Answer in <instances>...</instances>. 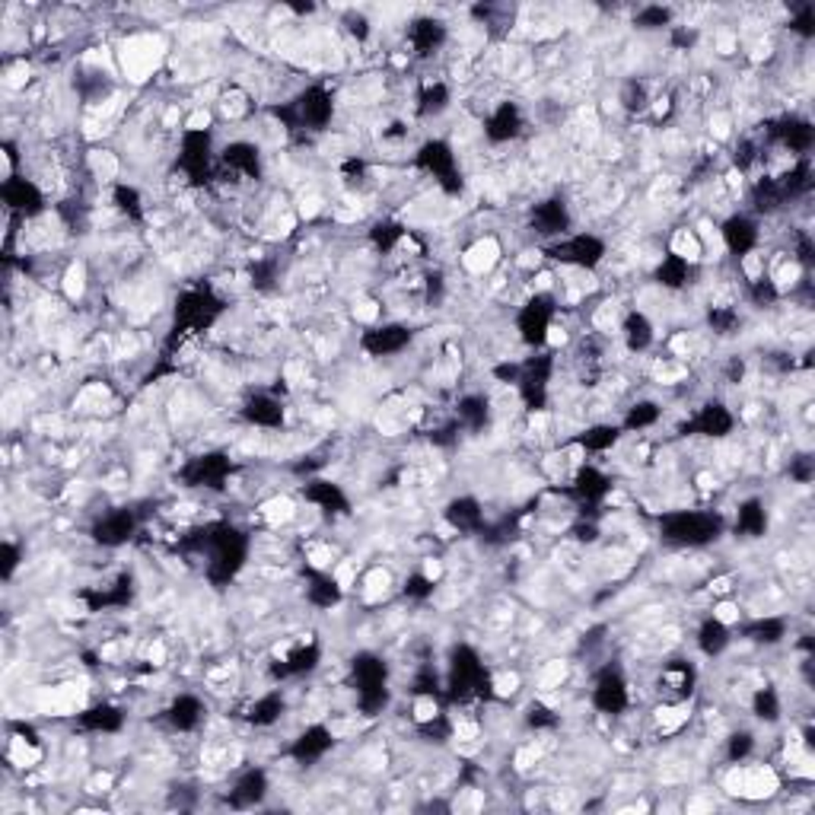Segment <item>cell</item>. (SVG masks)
I'll use <instances>...</instances> for the list:
<instances>
[{
  "mask_svg": "<svg viewBox=\"0 0 815 815\" xmlns=\"http://www.w3.org/2000/svg\"><path fill=\"white\" fill-rule=\"evenodd\" d=\"M447 519H449V523H453L459 532H474V529L481 526V507L472 501V497H459V501L449 503Z\"/></svg>",
  "mask_w": 815,
  "mask_h": 815,
  "instance_id": "cb8c5ba5",
  "label": "cell"
},
{
  "mask_svg": "<svg viewBox=\"0 0 815 815\" xmlns=\"http://www.w3.org/2000/svg\"><path fill=\"white\" fill-rule=\"evenodd\" d=\"M4 201H7V210L20 214L22 220L45 210L42 189H39L32 179H20V175H7V179H4Z\"/></svg>",
  "mask_w": 815,
  "mask_h": 815,
  "instance_id": "5b68a950",
  "label": "cell"
},
{
  "mask_svg": "<svg viewBox=\"0 0 815 815\" xmlns=\"http://www.w3.org/2000/svg\"><path fill=\"white\" fill-rule=\"evenodd\" d=\"M519 128H523V115H519V109H516L513 102H501L494 112L488 115V121H484V134H488L494 144L513 140L516 134H519Z\"/></svg>",
  "mask_w": 815,
  "mask_h": 815,
  "instance_id": "4fadbf2b",
  "label": "cell"
},
{
  "mask_svg": "<svg viewBox=\"0 0 815 815\" xmlns=\"http://www.w3.org/2000/svg\"><path fill=\"white\" fill-rule=\"evenodd\" d=\"M532 226H536L542 236H564L567 226H571V214H567L564 201L551 198V201L536 204V210H532Z\"/></svg>",
  "mask_w": 815,
  "mask_h": 815,
  "instance_id": "7c38bea8",
  "label": "cell"
},
{
  "mask_svg": "<svg viewBox=\"0 0 815 815\" xmlns=\"http://www.w3.org/2000/svg\"><path fill=\"white\" fill-rule=\"evenodd\" d=\"M459 418L465 427H481L488 421V398L484 395H468L459 402Z\"/></svg>",
  "mask_w": 815,
  "mask_h": 815,
  "instance_id": "836d02e7",
  "label": "cell"
},
{
  "mask_svg": "<svg viewBox=\"0 0 815 815\" xmlns=\"http://www.w3.org/2000/svg\"><path fill=\"white\" fill-rule=\"evenodd\" d=\"M293 109H297V121H300L303 128H313V131H322V128L332 121V115H335V105H332V96H328L325 86H309V90L293 102Z\"/></svg>",
  "mask_w": 815,
  "mask_h": 815,
  "instance_id": "8992f818",
  "label": "cell"
},
{
  "mask_svg": "<svg viewBox=\"0 0 815 815\" xmlns=\"http://www.w3.org/2000/svg\"><path fill=\"white\" fill-rule=\"evenodd\" d=\"M245 421L255 427H280L284 424V404L271 395H255L245 404Z\"/></svg>",
  "mask_w": 815,
  "mask_h": 815,
  "instance_id": "ac0fdd59",
  "label": "cell"
},
{
  "mask_svg": "<svg viewBox=\"0 0 815 815\" xmlns=\"http://www.w3.org/2000/svg\"><path fill=\"white\" fill-rule=\"evenodd\" d=\"M319 647H300V650H293L290 656L284 660V666H280V672L284 676H303V672H313L315 666H319Z\"/></svg>",
  "mask_w": 815,
  "mask_h": 815,
  "instance_id": "f546056e",
  "label": "cell"
},
{
  "mask_svg": "<svg viewBox=\"0 0 815 815\" xmlns=\"http://www.w3.org/2000/svg\"><path fill=\"white\" fill-rule=\"evenodd\" d=\"M408 39H412V45H414V51H418V55H430V51H437L439 45H443V39H447V26H443L439 20H430V16H424V20H418L412 26Z\"/></svg>",
  "mask_w": 815,
  "mask_h": 815,
  "instance_id": "ffe728a7",
  "label": "cell"
},
{
  "mask_svg": "<svg viewBox=\"0 0 815 815\" xmlns=\"http://www.w3.org/2000/svg\"><path fill=\"white\" fill-rule=\"evenodd\" d=\"M169 723L175 726V730H195L198 723H201V717H204V704L198 701L195 695H179L173 701V707H169Z\"/></svg>",
  "mask_w": 815,
  "mask_h": 815,
  "instance_id": "44dd1931",
  "label": "cell"
},
{
  "mask_svg": "<svg viewBox=\"0 0 815 815\" xmlns=\"http://www.w3.org/2000/svg\"><path fill=\"white\" fill-rule=\"evenodd\" d=\"M303 494H306L309 503H315V507L325 509V513H344V509H348V497H344V491L338 488V484H332V481H309L306 488H303Z\"/></svg>",
  "mask_w": 815,
  "mask_h": 815,
  "instance_id": "e0dca14e",
  "label": "cell"
},
{
  "mask_svg": "<svg viewBox=\"0 0 815 815\" xmlns=\"http://www.w3.org/2000/svg\"><path fill=\"white\" fill-rule=\"evenodd\" d=\"M516 328H519V338H523L529 348H542V344L548 341L551 332H554V303H551L548 297L529 300L523 309H519Z\"/></svg>",
  "mask_w": 815,
  "mask_h": 815,
  "instance_id": "3957f363",
  "label": "cell"
},
{
  "mask_svg": "<svg viewBox=\"0 0 815 815\" xmlns=\"http://www.w3.org/2000/svg\"><path fill=\"white\" fill-rule=\"evenodd\" d=\"M402 236H404V230H402V226H395V224H379L376 230H373V239H376V245H379V249H385V252H389L395 243H402Z\"/></svg>",
  "mask_w": 815,
  "mask_h": 815,
  "instance_id": "f35d334b",
  "label": "cell"
},
{
  "mask_svg": "<svg viewBox=\"0 0 815 815\" xmlns=\"http://www.w3.org/2000/svg\"><path fill=\"white\" fill-rule=\"evenodd\" d=\"M134 536V513L131 509H115V513H105L96 526H93V538L105 548H119L128 538Z\"/></svg>",
  "mask_w": 815,
  "mask_h": 815,
  "instance_id": "9c48e42d",
  "label": "cell"
},
{
  "mask_svg": "<svg viewBox=\"0 0 815 815\" xmlns=\"http://www.w3.org/2000/svg\"><path fill=\"white\" fill-rule=\"evenodd\" d=\"M752 749H755L752 732H732V736H730V758L732 761L749 758V752H752Z\"/></svg>",
  "mask_w": 815,
  "mask_h": 815,
  "instance_id": "74e56055",
  "label": "cell"
},
{
  "mask_svg": "<svg viewBox=\"0 0 815 815\" xmlns=\"http://www.w3.org/2000/svg\"><path fill=\"white\" fill-rule=\"evenodd\" d=\"M265 796H268V777H265V771L252 767V771H245L243 777L233 784L230 802H233V806H258V802L265 800Z\"/></svg>",
  "mask_w": 815,
  "mask_h": 815,
  "instance_id": "9a60e30c",
  "label": "cell"
},
{
  "mask_svg": "<svg viewBox=\"0 0 815 815\" xmlns=\"http://www.w3.org/2000/svg\"><path fill=\"white\" fill-rule=\"evenodd\" d=\"M449 109V90L443 84H430L424 86V93H421V102H418V112L424 115V119H430V115H439Z\"/></svg>",
  "mask_w": 815,
  "mask_h": 815,
  "instance_id": "4dcf8cb0",
  "label": "cell"
},
{
  "mask_svg": "<svg viewBox=\"0 0 815 815\" xmlns=\"http://www.w3.org/2000/svg\"><path fill=\"white\" fill-rule=\"evenodd\" d=\"M615 443H618V427H612V424H596V427H589V430H583V437H580V447H583L586 453H606V449H612Z\"/></svg>",
  "mask_w": 815,
  "mask_h": 815,
  "instance_id": "4316f807",
  "label": "cell"
},
{
  "mask_svg": "<svg viewBox=\"0 0 815 815\" xmlns=\"http://www.w3.org/2000/svg\"><path fill=\"white\" fill-rule=\"evenodd\" d=\"M746 634L752 637L755 643L774 647V643H781L784 634H787V621H784V618H761V621H755V625L749 627Z\"/></svg>",
  "mask_w": 815,
  "mask_h": 815,
  "instance_id": "f1b7e54d",
  "label": "cell"
},
{
  "mask_svg": "<svg viewBox=\"0 0 815 815\" xmlns=\"http://www.w3.org/2000/svg\"><path fill=\"white\" fill-rule=\"evenodd\" d=\"M418 163H421L424 173H430L433 179H437L439 185H447L449 191H456L462 185V182H456V175H459V163H456L453 146H449L447 140H427V144L421 146Z\"/></svg>",
  "mask_w": 815,
  "mask_h": 815,
  "instance_id": "277c9868",
  "label": "cell"
},
{
  "mask_svg": "<svg viewBox=\"0 0 815 815\" xmlns=\"http://www.w3.org/2000/svg\"><path fill=\"white\" fill-rule=\"evenodd\" d=\"M551 258H558L564 265L573 268H596L606 258V243L592 233H573V236H564L558 243L551 245Z\"/></svg>",
  "mask_w": 815,
  "mask_h": 815,
  "instance_id": "7a4b0ae2",
  "label": "cell"
},
{
  "mask_svg": "<svg viewBox=\"0 0 815 815\" xmlns=\"http://www.w3.org/2000/svg\"><path fill=\"white\" fill-rule=\"evenodd\" d=\"M360 344H363V350L373 357H392V354H402V350L412 344V332L404 325H379V328L363 332Z\"/></svg>",
  "mask_w": 815,
  "mask_h": 815,
  "instance_id": "52a82bcc",
  "label": "cell"
},
{
  "mask_svg": "<svg viewBox=\"0 0 815 815\" xmlns=\"http://www.w3.org/2000/svg\"><path fill=\"white\" fill-rule=\"evenodd\" d=\"M723 523L713 513H697V509H678V513L662 516V538L676 545H707L720 536Z\"/></svg>",
  "mask_w": 815,
  "mask_h": 815,
  "instance_id": "6da1fadb",
  "label": "cell"
},
{
  "mask_svg": "<svg viewBox=\"0 0 815 815\" xmlns=\"http://www.w3.org/2000/svg\"><path fill=\"white\" fill-rule=\"evenodd\" d=\"M730 625L726 621H720L717 615L713 618H707L701 627H697V647H701L704 656H720L726 647H730Z\"/></svg>",
  "mask_w": 815,
  "mask_h": 815,
  "instance_id": "d6986e66",
  "label": "cell"
},
{
  "mask_svg": "<svg viewBox=\"0 0 815 815\" xmlns=\"http://www.w3.org/2000/svg\"><path fill=\"white\" fill-rule=\"evenodd\" d=\"M332 739H335V736H332V730H328V726H309V730L303 732L297 742H293L290 755L297 761H303V765H306V761H319L322 755L332 749Z\"/></svg>",
  "mask_w": 815,
  "mask_h": 815,
  "instance_id": "5bb4252c",
  "label": "cell"
},
{
  "mask_svg": "<svg viewBox=\"0 0 815 815\" xmlns=\"http://www.w3.org/2000/svg\"><path fill=\"white\" fill-rule=\"evenodd\" d=\"M573 491L580 497H586V501H592V497H602L608 491V478L602 472H596V468H580L577 481H573Z\"/></svg>",
  "mask_w": 815,
  "mask_h": 815,
  "instance_id": "1f68e13d",
  "label": "cell"
},
{
  "mask_svg": "<svg viewBox=\"0 0 815 815\" xmlns=\"http://www.w3.org/2000/svg\"><path fill=\"white\" fill-rule=\"evenodd\" d=\"M404 592L414 596V599H427V596H433V580L424 577V573H414V577H408V583H404Z\"/></svg>",
  "mask_w": 815,
  "mask_h": 815,
  "instance_id": "ab89813d",
  "label": "cell"
},
{
  "mask_svg": "<svg viewBox=\"0 0 815 815\" xmlns=\"http://www.w3.org/2000/svg\"><path fill=\"white\" fill-rule=\"evenodd\" d=\"M767 529V513L765 507H761L758 501H749L739 507V516H736V532H742V536L749 538H758L765 536Z\"/></svg>",
  "mask_w": 815,
  "mask_h": 815,
  "instance_id": "603a6c76",
  "label": "cell"
},
{
  "mask_svg": "<svg viewBox=\"0 0 815 815\" xmlns=\"http://www.w3.org/2000/svg\"><path fill=\"white\" fill-rule=\"evenodd\" d=\"M736 427V418L726 412V404L720 402H707L695 418L688 421L685 430L688 433H701V437H726V433Z\"/></svg>",
  "mask_w": 815,
  "mask_h": 815,
  "instance_id": "ba28073f",
  "label": "cell"
},
{
  "mask_svg": "<svg viewBox=\"0 0 815 815\" xmlns=\"http://www.w3.org/2000/svg\"><path fill=\"white\" fill-rule=\"evenodd\" d=\"M592 704L602 713H621L627 707V685L618 672H602L596 688H592Z\"/></svg>",
  "mask_w": 815,
  "mask_h": 815,
  "instance_id": "8fae6325",
  "label": "cell"
},
{
  "mask_svg": "<svg viewBox=\"0 0 815 815\" xmlns=\"http://www.w3.org/2000/svg\"><path fill=\"white\" fill-rule=\"evenodd\" d=\"M621 335H625L627 350L641 354V350H647L653 344V325H650V319L643 313H631L625 319V325H621Z\"/></svg>",
  "mask_w": 815,
  "mask_h": 815,
  "instance_id": "7402d4cb",
  "label": "cell"
},
{
  "mask_svg": "<svg viewBox=\"0 0 815 815\" xmlns=\"http://www.w3.org/2000/svg\"><path fill=\"white\" fill-rule=\"evenodd\" d=\"M720 236H723L726 249L732 255H749L758 245V224L746 214H732L723 224V230H720Z\"/></svg>",
  "mask_w": 815,
  "mask_h": 815,
  "instance_id": "30bf717a",
  "label": "cell"
},
{
  "mask_svg": "<svg viewBox=\"0 0 815 815\" xmlns=\"http://www.w3.org/2000/svg\"><path fill=\"white\" fill-rule=\"evenodd\" d=\"M688 274H691V261H685V258H678V255H669L660 265V280L666 287H682L685 280H688Z\"/></svg>",
  "mask_w": 815,
  "mask_h": 815,
  "instance_id": "e575fe53",
  "label": "cell"
},
{
  "mask_svg": "<svg viewBox=\"0 0 815 815\" xmlns=\"http://www.w3.org/2000/svg\"><path fill=\"white\" fill-rule=\"evenodd\" d=\"M80 723L96 732H115L121 726V711L119 707H109V704H96V707L80 713Z\"/></svg>",
  "mask_w": 815,
  "mask_h": 815,
  "instance_id": "d4e9b609",
  "label": "cell"
},
{
  "mask_svg": "<svg viewBox=\"0 0 815 815\" xmlns=\"http://www.w3.org/2000/svg\"><path fill=\"white\" fill-rule=\"evenodd\" d=\"M660 408H656L653 402H641V404H634L631 412H627V421H625V427L627 430H643V427H650V424H656L660 421Z\"/></svg>",
  "mask_w": 815,
  "mask_h": 815,
  "instance_id": "d590c367",
  "label": "cell"
},
{
  "mask_svg": "<svg viewBox=\"0 0 815 815\" xmlns=\"http://www.w3.org/2000/svg\"><path fill=\"white\" fill-rule=\"evenodd\" d=\"M280 713H284V697H280V695H265V697H258V701L249 707V720H252L255 726H271V723H278Z\"/></svg>",
  "mask_w": 815,
  "mask_h": 815,
  "instance_id": "83f0119b",
  "label": "cell"
},
{
  "mask_svg": "<svg viewBox=\"0 0 815 815\" xmlns=\"http://www.w3.org/2000/svg\"><path fill=\"white\" fill-rule=\"evenodd\" d=\"M0 558H4V580H10L16 573V567H20V551H16V545L4 542V548H0Z\"/></svg>",
  "mask_w": 815,
  "mask_h": 815,
  "instance_id": "60d3db41",
  "label": "cell"
},
{
  "mask_svg": "<svg viewBox=\"0 0 815 815\" xmlns=\"http://www.w3.org/2000/svg\"><path fill=\"white\" fill-rule=\"evenodd\" d=\"M752 711H755V717L767 720V723L781 720V697H777V691H774V688H758V691H755Z\"/></svg>",
  "mask_w": 815,
  "mask_h": 815,
  "instance_id": "d6a6232c",
  "label": "cell"
},
{
  "mask_svg": "<svg viewBox=\"0 0 815 815\" xmlns=\"http://www.w3.org/2000/svg\"><path fill=\"white\" fill-rule=\"evenodd\" d=\"M230 472V462H226V456H201V459H195L189 465V472H185V481L189 484H208V488H217L220 481H224V474Z\"/></svg>",
  "mask_w": 815,
  "mask_h": 815,
  "instance_id": "2e32d148",
  "label": "cell"
},
{
  "mask_svg": "<svg viewBox=\"0 0 815 815\" xmlns=\"http://www.w3.org/2000/svg\"><path fill=\"white\" fill-rule=\"evenodd\" d=\"M669 20H672V13L666 7H643L641 13L634 16V22H637V26H643V29L669 26Z\"/></svg>",
  "mask_w": 815,
  "mask_h": 815,
  "instance_id": "8d00e7d4",
  "label": "cell"
},
{
  "mask_svg": "<svg viewBox=\"0 0 815 815\" xmlns=\"http://www.w3.org/2000/svg\"><path fill=\"white\" fill-rule=\"evenodd\" d=\"M309 602L319 608H332L341 602V586H338L335 577H328V573H319V577H313V583H309L306 589Z\"/></svg>",
  "mask_w": 815,
  "mask_h": 815,
  "instance_id": "484cf974",
  "label": "cell"
}]
</instances>
